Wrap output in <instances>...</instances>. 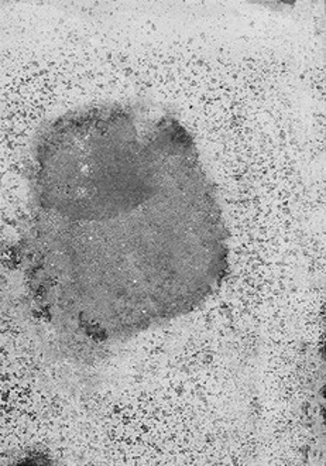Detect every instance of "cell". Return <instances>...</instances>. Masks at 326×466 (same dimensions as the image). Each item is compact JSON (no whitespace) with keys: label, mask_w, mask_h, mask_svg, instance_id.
Here are the masks:
<instances>
[{"label":"cell","mask_w":326,"mask_h":466,"mask_svg":"<svg viewBox=\"0 0 326 466\" xmlns=\"http://www.w3.org/2000/svg\"><path fill=\"white\" fill-rule=\"evenodd\" d=\"M20 263L48 322L107 340L201 309L229 273V233L194 136L168 107L109 102L36 135Z\"/></svg>","instance_id":"1"}]
</instances>
